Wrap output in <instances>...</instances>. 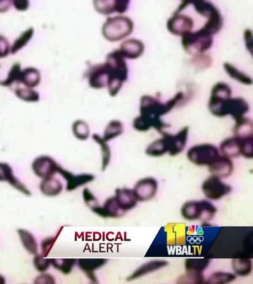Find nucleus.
I'll list each match as a JSON object with an SVG mask.
<instances>
[{"label":"nucleus","mask_w":253,"mask_h":284,"mask_svg":"<svg viewBox=\"0 0 253 284\" xmlns=\"http://www.w3.org/2000/svg\"><path fill=\"white\" fill-rule=\"evenodd\" d=\"M231 266L236 276L246 277L252 271V261L249 258H235L232 260Z\"/></svg>","instance_id":"30"},{"label":"nucleus","mask_w":253,"mask_h":284,"mask_svg":"<svg viewBox=\"0 0 253 284\" xmlns=\"http://www.w3.org/2000/svg\"><path fill=\"white\" fill-rule=\"evenodd\" d=\"M232 97L229 85L223 82L216 83L212 87L208 102L210 112L217 117H223V108L225 102Z\"/></svg>","instance_id":"6"},{"label":"nucleus","mask_w":253,"mask_h":284,"mask_svg":"<svg viewBox=\"0 0 253 284\" xmlns=\"http://www.w3.org/2000/svg\"><path fill=\"white\" fill-rule=\"evenodd\" d=\"M93 213L103 218H115L124 213L118 207L114 197L108 198L102 206H93L91 207Z\"/></svg>","instance_id":"19"},{"label":"nucleus","mask_w":253,"mask_h":284,"mask_svg":"<svg viewBox=\"0 0 253 284\" xmlns=\"http://www.w3.org/2000/svg\"><path fill=\"white\" fill-rule=\"evenodd\" d=\"M203 193L208 199L218 200L229 194L232 190L231 186L221 178L211 175L206 178L201 186Z\"/></svg>","instance_id":"7"},{"label":"nucleus","mask_w":253,"mask_h":284,"mask_svg":"<svg viewBox=\"0 0 253 284\" xmlns=\"http://www.w3.org/2000/svg\"><path fill=\"white\" fill-rule=\"evenodd\" d=\"M54 241L55 238L52 237L46 238L42 241L41 245L42 254L44 257H46Z\"/></svg>","instance_id":"45"},{"label":"nucleus","mask_w":253,"mask_h":284,"mask_svg":"<svg viewBox=\"0 0 253 284\" xmlns=\"http://www.w3.org/2000/svg\"><path fill=\"white\" fill-rule=\"evenodd\" d=\"M0 181L8 182L14 188L26 196L31 195V192L14 176L11 167L6 163H0Z\"/></svg>","instance_id":"15"},{"label":"nucleus","mask_w":253,"mask_h":284,"mask_svg":"<svg viewBox=\"0 0 253 284\" xmlns=\"http://www.w3.org/2000/svg\"><path fill=\"white\" fill-rule=\"evenodd\" d=\"M243 38L246 49L252 54L253 51V33L250 29H246L245 30Z\"/></svg>","instance_id":"46"},{"label":"nucleus","mask_w":253,"mask_h":284,"mask_svg":"<svg viewBox=\"0 0 253 284\" xmlns=\"http://www.w3.org/2000/svg\"><path fill=\"white\" fill-rule=\"evenodd\" d=\"M191 62L194 68L202 70L210 67L212 64V59L205 53H197L192 55Z\"/></svg>","instance_id":"38"},{"label":"nucleus","mask_w":253,"mask_h":284,"mask_svg":"<svg viewBox=\"0 0 253 284\" xmlns=\"http://www.w3.org/2000/svg\"><path fill=\"white\" fill-rule=\"evenodd\" d=\"M253 156V137L242 138V156L252 159Z\"/></svg>","instance_id":"43"},{"label":"nucleus","mask_w":253,"mask_h":284,"mask_svg":"<svg viewBox=\"0 0 253 284\" xmlns=\"http://www.w3.org/2000/svg\"><path fill=\"white\" fill-rule=\"evenodd\" d=\"M10 47L7 39L3 36L0 35V58L7 56Z\"/></svg>","instance_id":"47"},{"label":"nucleus","mask_w":253,"mask_h":284,"mask_svg":"<svg viewBox=\"0 0 253 284\" xmlns=\"http://www.w3.org/2000/svg\"><path fill=\"white\" fill-rule=\"evenodd\" d=\"M184 98L182 91L177 92L171 98L165 102L151 95L142 96L140 100L139 116L150 126L159 133L165 131L167 124L162 120V116L170 112Z\"/></svg>","instance_id":"1"},{"label":"nucleus","mask_w":253,"mask_h":284,"mask_svg":"<svg viewBox=\"0 0 253 284\" xmlns=\"http://www.w3.org/2000/svg\"><path fill=\"white\" fill-rule=\"evenodd\" d=\"M223 67L225 72L232 79L245 85L249 86L252 84V78L248 74L239 70L231 63L225 62Z\"/></svg>","instance_id":"28"},{"label":"nucleus","mask_w":253,"mask_h":284,"mask_svg":"<svg viewBox=\"0 0 253 284\" xmlns=\"http://www.w3.org/2000/svg\"><path fill=\"white\" fill-rule=\"evenodd\" d=\"M166 132L161 134L162 137L152 142L146 148V155L152 157H159L168 153V143Z\"/></svg>","instance_id":"24"},{"label":"nucleus","mask_w":253,"mask_h":284,"mask_svg":"<svg viewBox=\"0 0 253 284\" xmlns=\"http://www.w3.org/2000/svg\"><path fill=\"white\" fill-rule=\"evenodd\" d=\"M5 283L6 280L5 277L1 274H0V284H4Z\"/></svg>","instance_id":"51"},{"label":"nucleus","mask_w":253,"mask_h":284,"mask_svg":"<svg viewBox=\"0 0 253 284\" xmlns=\"http://www.w3.org/2000/svg\"><path fill=\"white\" fill-rule=\"evenodd\" d=\"M40 80L39 71L34 67H27L21 71L18 81L22 83L26 87L33 88L39 84Z\"/></svg>","instance_id":"27"},{"label":"nucleus","mask_w":253,"mask_h":284,"mask_svg":"<svg viewBox=\"0 0 253 284\" xmlns=\"http://www.w3.org/2000/svg\"><path fill=\"white\" fill-rule=\"evenodd\" d=\"M168 262L165 260H153L147 262L137 269L127 278V281H132L147 274L154 272L167 266Z\"/></svg>","instance_id":"22"},{"label":"nucleus","mask_w":253,"mask_h":284,"mask_svg":"<svg viewBox=\"0 0 253 284\" xmlns=\"http://www.w3.org/2000/svg\"><path fill=\"white\" fill-rule=\"evenodd\" d=\"M114 196L120 210L124 213L133 209L138 200L131 189L124 187L116 189Z\"/></svg>","instance_id":"14"},{"label":"nucleus","mask_w":253,"mask_h":284,"mask_svg":"<svg viewBox=\"0 0 253 284\" xmlns=\"http://www.w3.org/2000/svg\"><path fill=\"white\" fill-rule=\"evenodd\" d=\"M15 93L19 98L27 102H37L40 99L39 94L37 91L26 86L17 88Z\"/></svg>","instance_id":"39"},{"label":"nucleus","mask_w":253,"mask_h":284,"mask_svg":"<svg viewBox=\"0 0 253 284\" xmlns=\"http://www.w3.org/2000/svg\"><path fill=\"white\" fill-rule=\"evenodd\" d=\"M189 131V128L185 126L173 135L167 132L168 142V153L169 155L176 156L184 150L187 144Z\"/></svg>","instance_id":"12"},{"label":"nucleus","mask_w":253,"mask_h":284,"mask_svg":"<svg viewBox=\"0 0 253 284\" xmlns=\"http://www.w3.org/2000/svg\"><path fill=\"white\" fill-rule=\"evenodd\" d=\"M219 150L221 155L231 159L242 156V138L234 136L225 139L221 142Z\"/></svg>","instance_id":"16"},{"label":"nucleus","mask_w":253,"mask_h":284,"mask_svg":"<svg viewBox=\"0 0 253 284\" xmlns=\"http://www.w3.org/2000/svg\"><path fill=\"white\" fill-rule=\"evenodd\" d=\"M208 167L211 175L221 179L230 176L234 170L232 159L221 154Z\"/></svg>","instance_id":"13"},{"label":"nucleus","mask_w":253,"mask_h":284,"mask_svg":"<svg viewBox=\"0 0 253 284\" xmlns=\"http://www.w3.org/2000/svg\"><path fill=\"white\" fill-rule=\"evenodd\" d=\"M133 28V22L129 18L119 15L108 18L103 25L102 31L106 39L115 41L131 34Z\"/></svg>","instance_id":"3"},{"label":"nucleus","mask_w":253,"mask_h":284,"mask_svg":"<svg viewBox=\"0 0 253 284\" xmlns=\"http://www.w3.org/2000/svg\"><path fill=\"white\" fill-rule=\"evenodd\" d=\"M12 1L9 0H0V12L7 10L10 7Z\"/></svg>","instance_id":"50"},{"label":"nucleus","mask_w":253,"mask_h":284,"mask_svg":"<svg viewBox=\"0 0 253 284\" xmlns=\"http://www.w3.org/2000/svg\"><path fill=\"white\" fill-rule=\"evenodd\" d=\"M158 189L157 180L153 177L139 179L132 189L138 201H147L153 198Z\"/></svg>","instance_id":"9"},{"label":"nucleus","mask_w":253,"mask_h":284,"mask_svg":"<svg viewBox=\"0 0 253 284\" xmlns=\"http://www.w3.org/2000/svg\"><path fill=\"white\" fill-rule=\"evenodd\" d=\"M213 36L201 29L192 31L181 37V44L187 53L192 55L205 53L212 46Z\"/></svg>","instance_id":"4"},{"label":"nucleus","mask_w":253,"mask_h":284,"mask_svg":"<svg viewBox=\"0 0 253 284\" xmlns=\"http://www.w3.org/2000/svg\"><path fill=\"white\" fill-rule=\"evenodd\" d=\"M76 261L75 258H50L51 265L64 274L71 272Z\"/></svg>","instance_id":"36"},{"label":"nucleus","mask_w":253,"mask_h":284,"mask_svg":"<svg viewBox=\"0 0 253 284\" xmlns=\"http://www.w3.org/2000/svg\"><path fill=\"white\" fill-rule=\"evenodd\" d=\"M61 176L66 180V189L68 191H72L80 186L92 181L94 176L88 173L74 175L70 171L64 169L61 174Z\"/></svg>","instance_id":"18"},{"label":"nucleus","mask_w":253,"mask_h":284,"mask_svg":"<svg viewBox=\"0 0 253 284\" xmlns=\"http://www.w3.org/2000/svg\"><path fill=\"white\" fill-rule=\"evenodd\" d=\"M17 233L25 249L32 255H34L37 254L38 246L34 235L28 230L24 228L17 229Z\"/></svg>","instance_id":"26"},{"label":"nucleus","mask_w":253,"mask_h":284,"mask_svg":"<svg viewBox=\"0 0 253 284\" xmlns=\"http://www.w3.org/2000/svg\"><path fill=\"white\" fill-rule=\"evenodd\" d=\"M204 277L202 273H195L185 272L179 276L177 280V284H203L205 283Z\"/></svg>","instance_id":"40"},{"label":"nucleus","mask_w":253,"mask_h":284,"mask_svg":"<svg viewBox=\"0 0 253 284\" xmlns=\"http://www.w3.org/2000/svg\"><path fill=\"white\" fill-rule=\"evenodd\" d=\"M59 166L52 157L42 155L35 159L32 167L35 174L43 179L54 176L57 173Z\"/></svg>","instance_id":"11"},{"label":"nucleus","mask_w":253,"mask_h":284,"mask_svg":"<svg viewBox=\"0 0 253 284\" xmlns=\"http://www.w3.org/2000/svg\"><path fill=\"white\" fill-rule=\"evenodd\" d=\"M34 284H54L55 283L54 278L48 273H42L41 274L36 277L34 280Z\"/></svg>","instance_id":"44"},{"label":"nucleus","mask_w":253,"mask_h":284,"mask_svg":"<svg viewBox=\"0 0 253 284\" xmlns=\"http://www.w3.org/2000/svg\"><path fill=\"white\" fill-rule=\"evenodd\" d=\"M219 149L209 143L194 145L187 152V159L192 163L199 166L208 167L220 155Z\"/></svg>","instance_id":"5"},{"label":"nucleus","mask_w":253,"mask_h":284,"mask_svg":"<svg viewBox=\"0 0 253 284\" xmlns=\"http://www.w3.org/2000/svg\"><path fill=\"white\" fill-rule=\"evenodd\" d=\"M33 265L37 271L40 273L45 272L51 265L50 258H45L42 254L34 255Z\"/></svg>","instance_id":"41"},{"label":"nucleus","mask_w":253,"mask_h":284,"mask_svg":"<svg viewBox=\"0 0 253 284\" xmlns=\"http://www.w3.org/2000/svg\"><path fill=\"white\" fill-rule=\"evenodd\" d=\"M92 138L100 147L102 156L101 170L105 171L108 166L111 160V152L110 146L107 142L105 141L98 134H93Z\"/></svg>","instance_id":"33"},{"label":"nucleus","mask_w":253,"mask_h":284,"mask_svg":"<svg viewBox=\"0 0 253 284\" xmlns=\"http://www.w3.org/2000/svg\"><path fill=\"white\" fill-rule=\"evenodd\" d=\"M182 216L188 221L201 220L203 214L202 200L185 202L181 208Z\"/></svg>","instance_id":"21"},{"label":"nucleus","mask_w":253,"mask_h":284,"mask_svg":"<svg viewBox=\"0 0 253 284\" xmlns=\"http://www.w3.org/2000/svg\"><path fill=\"white\" fill-rule=\"evenodd\" d=\"M123 131L124 126L122 122L113 119L110 121L106 126L102 138L107 142L121 135Z\"/></svg>","instance_id":"32"},{"label":"nucleus","mask_w":253,"mask_h":284,"mask_svg":"<svg viewBox=\"0 0 253 284\" xmlns=\"http://www.w3.org/2000/svg\"><path fill=\"white\" fill-rule=\"evenodd\" d=\"M249 109V104L245 99L241 97H231L224 105L223 117L230 116L235 121L245 117Z\"/></svg>","instance_id":"10"},{"label":"nucleus","mask_w":253,"mask_h":284,"mask_svg":"<svg viewBox=\"0 0 253 284\" xmlns=\"http://www.w3.org/2000/svg\"><path fill=\"white\" fill-rule=\"evenodd\" d=\"M83 197L84 202L88 205L97 203V199L88 188H84L83 191Z\"/></svg>","instance_id":"48"},{"label":"nucleus","mask_w":253,"mask_h":284,"mask_svg":"<svg viewBox=\"0 0 253 284\" xmlns=\"http://www.w3.org/2000/svg\"><path fill=\"white\" fill-rule=\"evenodd\" d=\"M21 71L20 64L18 63H14L11 67L7 77L1 82L0 85L7 86H10L15 81H18Z\"/></svg>","instance_id":"42"},{"label":"nucleus","mask_w":253,"mask_h":284,"mask_svg":"<svg viewBox=\"0 0 253 284\" xmlns=\"http://www.w3.org/2000/svg\"><path fill=\"white\" fill-rule=\"evenodd\" d=\"M130 1L127 0H95L94 6L98 12L108 14L114 12L122 13L128 8Z\"/></svg>","instance_id":"17"},{"label":"nucleus","mask_w":253,"mask_h":284,"mask_svg":"<svg viewBox=\"0 0 253 284\" xmlns=\"http://www.w3.org/2000/svg\"></svg>","instance_id":"52"},{"label":"nucleus","mask_w":253,"mask_h":284,"mask_svg":"<svg viewBox=\"0 0 253 284\" xmlns=\"http://www.w3.org/2000/svg\"><path fill=\"white\" fill-rule=\"evenodd\" d=\"M40 189L44 195L54 197L62 192L63 185L60 180L52 176L42 179L40 184Z\"/></svg>","instance_id":"25"},{"label":"nucleus","mask_w":253,"mask_h":284,"mask_svg":"<svg viewBox=\"0 0 253 284\" xmlns=\"http://www.w3.org/2000/svg\"><path fill=\"white\" fill-rule=\"evenodd\" d=\"M210 260L206 258H188L184 261L186 272L202 273L209 265Z\"/></svg>","instance_id":"31"},{"label":"nucleus","mask_w":253,"mask_h":284,"mask_svg":"<svg viewBox=\"0 0 253 284\" xmlns=\"http://www.w3.org/2000/svg\"><path fill=\"white\" fill-rule=\"evenodd\" d=\"M193 19L180 12L175 11L167 22V29L171 34L182 37L193 31Z\"/></svg>","instance_id":"8"},{"label":"nucleus","mask_w":253,"mask_h":284,"mask_svg":"<svg viewBox=\"0 0 253 284\" xmlns=\"http://www.w3.org/2000/svg\"><path fill=\"white\" fill-rule=\"evenodd\" d=\"M102 65L109 94L114 97L127 78L128 68L125 58L117 49L107 55L106 62Z\"/></svg>","instance_id":"2"},{"label":"nucleus","mask_w":253,"mask_h":284,"mask_svg":"<svg viewBox=\"0 0 253 284\" xmlns=\"http://www.w3.org/2000/svg\"><path fill=\"white\" fill-rule=\"evenodd\" d=\"M119 50L125 58L136 59L143 53L144 45L140 40L130 38L123 42Z\"/></svg>","instance_id":"20"},{"label":"nucleus","mask_w":253,"mask_h":284,"mask_svg":"<svg viewBox=\"0 0 253 284\" xmlns=\"http://www.w3.org/2000/svg\"><path fill=\"white\" fill-rule=\"evenodd\" d=\"M107 262L104 258H80L78 260L79 268L92 282L96 280L94 271L101 267Z\"/></svg>","instance_id":"23"},{"label":"nucleus","mask_w":253,"mask_h":284,"mask_svg":"<svg viewBox=\"0 0 253 284\" xmlns=\"http://www.w3.org/2000/svg\"><path fill=\"white\" fill-rule=\"evenodd\" d=\"M34 33L33 27L29 28L24 31L14 41L11 45L10 52L14 54L23 48L30 40Z\"/></svg>","instance_id":"37"},{"label":"nucleus","mask_w":253,"mask_h":284,"mask_svg":"<svg viewBox=\"0 0 253 284\" xmlns=\"http://www.w3.org/2000/svg\"><path fill=\"white\" fill-rule=\"evenodd\" d=\"M72 130L74 136L81 141L87 140L90 134L89 127L87 123L81 119L76 120L73 123Z\"/></svg>","instance_id":"35"},{"label":"nucleus","mask_w":253,"mask_h":284,"mask_svg":"<svg viewBox=\"0 0 253 284\" xmlns=\"http://www.w3.org/2000/svg\"><path fill=\"white\" fill-rule=\"evenodd\" d=\"M15 8L18 10H25L29 5V1L27 0H14L12 1Z\"/></svg>","instance_id":"49"},{"label":"nucleus","mask_w":253,"mask_h":284,"mask_svg":"<svg viewBox=\"0 0 253 284\" xmlns=\"http://www.w3.org/2000/svg\"><path fill=\"white\" fill-rule=\"evenodd\" d=\"M253 121L245 116L235 121L233 127L234 136L239 138L253 137Z\"/></svg>","instance_id":"29"},{"label":"nucleus","mask_w":253,"mask_h":284,"mask_svg":"<svg viewBox=\"0 0 253 284\" xmlns=\"http://www.w3.org/2000/svg\"><path fill=\"white\" fill-rule=\"evenodd\" d=\"M236 278V276L234 273L216 271L211 273L205 280V283L210 284H224L232 282Z\"/></svg>","instance_id":"34"}]
</instances>
